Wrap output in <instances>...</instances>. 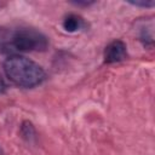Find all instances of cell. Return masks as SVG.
Instances as JSON below:
<instances>
[{
  "label": "cell",
  "mask_w": 155,
  "mask_h": 155,
  "mask_svg": "<svg viewBox=\"0 0 155 155\" xmlns=\"http://www.w3.org/2000/svg\"><path fill=\"white\" fill-rule=\"evenodd\" d=\"M2 68L6 76L13 84L25 88L40 85L46 78V73L41 65L19 54L8 56L4 61Z\"/></svg>",
  "instance_id": "1"
},
{
  "label": "cell",
  "mask_w": 155,
  "mask_h": 155,
  "mask_svg": "<svg viewBox=\"0 0 155 155\" xmlns=\"http://www.w3.org/2000/svg\"><path fill=\"white\" fill-rule=\"evenodd\" d=\"M48 45L47 38L31 28L17 29L12 33L10 40L2 45L4 51H17V52H29V51H44Z\"/></svg>",
  "instance_id": "2"
},
{
  "label": "cell",
  "mask_w": 155,
  "mask_h": 155,
  "mask_svg": "<svg viewBox=\"0 0 155 155\" xmlns=\"http://www.w3.org/2000/svg\"><path fill=\"white\" fill-rule=\"evenodd\" d=\"M104 63L113 64L119 63L126 59L127 57V47L126 44L121 40H114L107 45L104 50Z\"/></svg>",
  "instance_id": "3"
},
{
  "label": "cell",
  "mask_w": 155,
  "mask_h": 155,
  "mask_svg": "<svg viewBox=\"0 0 155 155\" xmlns=\"http://www.w3.org/2000/svg\"><path fill=\"white\" fill-rule=\"evenodd\" d=\"M82 25H84V19L75 13H69L63 19V28L69 33H74L79 30Z\"/></svg>",
  "instance_id": "4"
},
{
  "label": "cell",
  "mask_w": 155,
  "mask_h": 155,
  "mask_svg": "<svg viewBox=\"0 0 155 155\" xmlns=\"http://www.w3.org/2000/svg\"><path fill=\"white\" fill-rule=\"evenodd\" d=\"M21 136L28 143H31L35 139L36 131H35L34 125L30 121H23L22 122V125H21Z\"/></svg>",
  "instance_id": "5"
},
{
  "label": "cell",
  "mask_w": 155,
  "mask_h": 155,
  "mask_svg": "<svg viewBox=\"0 0 155 155\" xmlns=\"http://www.w3.org/2000/svg\"><path fill=\"white\" fill-rule=\"evenodd\" d=\"M133 6H139V7H153L155 5L154 0H136V1H128Z\"/></svg>",
  "instance_id": "6"
},
{
  "label": "cell",
  "mask_w": 155,
  "mask_h": 155,
  "mask_svg": "<svg viewBox=\"0 0 155 155\" xmlns=\"http://www.w3.org/2000/svg\"><path fill=\"white\" fill-rule=\"evenodd\" d=\"M7 90V85L5 82V80L2 79V76L0 75V93H4Z\"/></svg>",
  "instance_id": "7"
},
{
  "label": "cell",
  "mask_w": 155,
  "mask_h": 155,
  "mask_svg": "<svg viewBox=\"0 0 155 155\" xmlns=\"http://www.w3.org/2000/svg\"><path fill=\"white\" fill-rule=\"evenodd\" d=\"M73 2H74L75 5H86V6L90 5V4H92V1H79V0H78V1H73Z\"/></svg>",
  "instance_id": "8"
},
{
  "label": "cell",
  "mask_w": 155,
  "mask_h": 155,
  "mask_svg": "<svg viewBox=\"0 0 155 155\" xmlns=\"http://www.w3.org/2000/svg\"><path fill=\"white\" fill-rule=\"evenodd\" d=\"M0 155H2V151H1V149H0Z\"/></svg>",
  "instance_id": "9"
}]
</instances>
